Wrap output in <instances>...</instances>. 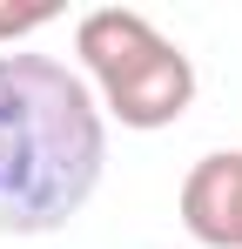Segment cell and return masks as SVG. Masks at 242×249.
<instances>
[{"label": "cell", "mask_w": 242, "mask_h": 249, "mask_svg": "<svg viewBox=\"0 0 242 249\" xmlns=\"http://www.w3.org/2000/svg\"><path fill=\"white\" fill-rule=\"evenodd\" d=\"M108 122L54 54H0V236H54L94 202Z\"/></svg>", "instance_id": "1"}, {"label": "cell", "mask_w": 242, "mask_h": 249, "mask_svg": "<svg viewBox=\"0 0 242 249\" xmlns=\"http://www.w3.org/2000/svg\"><path fill=\"white\" fill-rule=\"evenodd\" d=\"M74 54L101 88V115L121 128H175L195 101V61L135 7H94L74 27Z\"/></svg>", "instance_id": "2"}, {"label": "cell", "mask_w": 242, "mask_h": 249, "mask_svg": "<svg viewBox=\"0 0 242 249\" xmlns=\"http://www.w3.org/2000/svg\"><path fill=\"white\" fill-rule=\"evenodd\" d=\"M182 229L208 249H242V148H215L182 175Z\"/></svg>", "instance_id": "3"}, {"label": "cell", "mask_w": 242, "mask_h": 249, "mask_svg": "<svg viewBox=\"0 0 242 249\" xmlns=\"http://www.w3.org/2000/svg\"><path fill=\"white\" fill-rule=\"evenodd\" d=\"M47 20H61L54 0H27V7H0V41H20V34H40Z\"/></svg>", "instance_id": "4"}]
</instances>
